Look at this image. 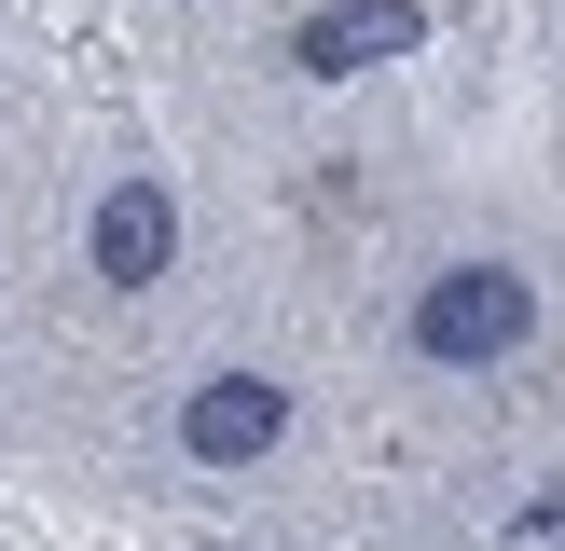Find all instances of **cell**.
Returning a JSON list of instances; mask_svg holds the SVG:
<instances>
[{
  "instance_id": "3957f363",
  "label": "cell",
  "mask_w": 565,
  "mask_h": 551,
  "mask_svg": "<svg viewBox=\"0 0 565 551\" xmlns=\"http://www.w3.org/2000/svg\"><path fill=\"white\" fill-rule=\"evenodd\" d=\"M428 42V14H414V0H318V14L290 28V55L318 83H345V69H386V55H414Z\"/></svg>"
},
{
  "instance_id": "6da1fadb",
  "label": "cell",
  "mask_w": 565,
  "mask_h": 551,
  "mask_svg": "<svg viewBox=\"0 0 565 551\" xmlns=\"http://www.w3.org/2000/svg\"><path fill=\"white\" fill-rule=\"evenodd\" d=\"M524 331H539V276H511V262H456V276L414 290V358H441V372L511 358Z\"/></svg>"
},
{
  "instance_id": "277c9868",
  "label": "cell",
  "mask_w": 565,
  "mask_h": 551,
  "mask_svg": "<svg viewBox=\"0 0 565 551\" xmlns=\"http://www.w3.org/2000/svg\"><path fill=\"white\" fill-rule=\"evenodd\" d=\"M83 248H97L110 290H152V276L180 262V207H166V180H110L97 220H83Z\"/></svg>"
},
{
  "instance_id": "7a4b0ae2",
  "label": "cell",
  "mask_w": 565,
  "mask_h": 551,
  "mask_svg": "<svg viewBox=\"0 0 565 551\" xmlns=\"http://www.w3.org/2000/svg\"><path fill=\"white\" fill-rule=\"evenodd\" d=\"M180 441H193L207 468L276 455V441H290V386H276V372H207V386L180 400Z\"/></svg>"
}]
</instances>
